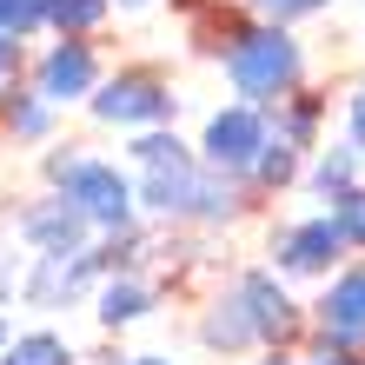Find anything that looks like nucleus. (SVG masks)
Masks as SVG:
<instances>
[{
	"label": "nucleus",
	"instance_id": "1",
	"mask_svg": "<svg viewBox=\"0 0 365 365\" xmlns=\"http://www.w3.org/2000/svg\"><path fill=\"white\" fill-rule=\"evenodd\" d=\"M220 60H226V80L240 93V106H259V113L292 100L299 80H306V47L292 40V27H240Z\"/></svg>",
	"mask_w": 365,
	"mask_h": 365
},
{
	"label": "nucleus",
	"instance_id": "2",
	"mask_svg": "<svg viewBox=\"0 0 365 365\" xmlns=\"http://www.w3.org/2000/svg\"><path fill=\"white\" fill-rule=\"evenodd\" d=\"M133 206H146L153 220H200V226H220L240 212V186L206 173L200 160L186 166H160V173H140L133 180Z\"/></svg>",
	"mask_w": 365,
	"mask_h": 365
},
{
	"label": "nucleus",
	"instance_id": "3",
	"mask_svg": "<svg viewBox=\"0 0 365 365\" xmlns=\"http://www.w3.org/2000/svg\"><path fill=\"white\" fill-rule=\"evenodd\" d=\"M53 192L80 212V220H87V232H113V240H120V232H133V212H140V206H133V180H126L113 160L80 153L67 173L53 180Z\"/></svg>",
	"mask_w": 365,
	"mask_h": 365
},
{
	"label": "nucleus",
	"instance_id": "4",
	"mask_svg": "<svg viewBox=\"0 0 365 365\" xmlns=\"http://www.w3.org/2000/svg\"><path fill=\"white\" fill-rule=\"evenodd\" d=\"M87 106H93L100 126H133V133H153V126H166V120L180 113V93L166 87L160 73L126 67V73H113V80H100Z\"/></svg>",
	"mask_w": 365,
	"mask_h": 365
},
{
	"label": "nucleus",
	"instance_id": "5",
	"mask_svg": "<svg viewBox=\"0 0 365 365\" xmlns=\"http://www.w3.org/2000/svg\"><path fill=\"white\" fill-rule=\"evenodd\" d=\"M266 140H272V113H259V106H220V113L206 120V133H200V160L206 173H220V180H246L252 173V160L266 153Z\"/></svg>",
	"mask_w": 365,
	"mask_h": 365
},
{
	"label": "nucleus",
	"instance_id": "6",
	"mask_svg": "<svg viewBox=\"0 0 365 365\" xmlns=\"http://www.w3.org/2000/svg\"><path fill=\"white\" fill-rule=\"evenodd\" d=\"M339 259H346V226L332 212H312V220L272 232V272L286 279H326Z\"/></svg>",
	"mask_w": 365,
	"mask_h": 365
},
{
	"label": "nucleus",
	"instance_id": "7",
	"mask_svg": "<svg viewBox=\"0 0 365 365\" xmlns=\"http://www.w3.org/2000/svg\"><path fill=\"white\" fill-rule=\"evenodd\" d=\"M100 272H106V259H100L93 246H87V252H40L34 272L20 279V299H27L34 312H60V306H73Z\"/></svg>",
	"mask_w": 365,
	"mask_h": 365
},
{
	"label": "nucleus",
	"instance_id": "8",
	"mask_svg": "<svg viewBox=\"0 0 365 365\" xmlns=\"http://www.w3.org/2000/svg\"><path fill=\"white\" fill-rule=\"evenodd\" d=\"M100 87V53H93V40H53L47 53L34 60V87L47 106H73V100H93Z\"/></svg>",
	"mask_w": 365,
	"mask_h": 365
},
{
	"label": "nucleus",
	"instance_id": "9",
	"mask_svg": "<svg viewBox=\"0 0 365 365\" xmlns=\"http://www.w3.org/2000/svg\"><path fill=\"white\" fill-rule=\"evenodd\" d=\"M232 299H240V312H246V326L259 346H286V339L306 326V312H299V299L279 286V272H246L240 286H232Z\"/></svg>",
	"mask_w": 365,
	"mask_h": 365
},
{
	"label": "nucleus",
	"instance_id": "10",
	"mask_svg": "<svg viewBox=\"0 0 365 365\" xmlns=\"http://www.w3.org/2000/svg\"><path fill=\"white\" fill-rule=\"evenodd\" d=\"M312 319H319V339L359 352V346H365V266L332 272V286L312 299Z\"/></svg>",
	"mask_w": 365,
	"mask_h": 365
},
{
	"label": "nucleus",
	"instance_id": "11",
	"mask_svg": "<svg viewBox=\"0 0 365 365\" xmlns=\"http://www.w3.org/2000/svg\"><path fill=\"white\" fill-rule=\"evenodd\" d=\"M20 240L34 252H87V220H80L60 192H47V200H34L20 212Z\"/></svg>",
	"mask_w": 365,
	"mask_h": 365
},
{
	"label": "nucleus",
	"instance_id": "12",
	"mask_svg": "<svg viewBox=\"0 0 365 365\" xmlns=\"http://www.w3.org/2000/svg\"><path fill=\"white\" fill-rule=\"evenodd\" d=\"M100 326L106 332H120V326H133V319H146V312H153V286H140V279H100Z\"/></svg>",
	"mask_w": 365,
	"mask_h": 365
},
{
	"label": "nucleus",
	"instance_id": "13",
	"mask_svg": "<svg viewBox=\"0 0 365 365\" xmlns=\"http://www.w3.org/2000/svg\"><path fill=\"white\" fill-rule=\"evenodd\" d=\"M200 346L206 352H246V346H259L252 339V326H246V312H240V299H212L206 306V319H200Z\"/></svg>",
	"mask_w": 365,
	"mask_h": 365
},
{
	"label": "nucleus",
	"instance_id": "14",
	"mask_svg": "<svg viewBox=\"0 0 365 365\" xmlns=\"http://www.w3.org/2000/svg\"><path fill=\"white\" fill-rule=\"evenodd\" d=\"M306 186L319 192V200H332V206H339V200L359 186V146H352V140H346V146H326V153L306 166Z\"/></svg>",
	"mask_w": 365,
	"mask_h": 365
},
{
	"label": "nucleus",
	"instance_id": "15",
	"mask_svg": "<svg viewBox=\"0 0 365 365\" xmlns=\"http://www.w3.org/2000/svg\"><path fill=\"white\" fill-rule=\"evenodd\" d=\"M0 120H7V133L27 140V146L53 140V106L40 100V93H7V100H0Z\"/></svg>",
	"mask_w": 365,
	"mask_h": 365
},
{
	"label": "nucleus",
	"instance_id": "16",
	"mask_svg": "<svg viewBox=\"0 0 365 365\" xmlns=\"http://www.w3.org/2000/svg\"><path fill=\"white\" fill-rule=\"evenodd\" d=\"M106 14H113L106 0H40V20H47L60 40H87Z\"/></svg>",
	"mask_w": 365,
	"mask_h": 365
},
{
	"label": "nucleus",
	"instance_id": "17",
	"mask_svg": "<svg viewBox=\"0 0 365 365\" xmlns=\"http://www.w3.org/2000/svg\"><path fill=\"white\" fill-rule=\"evenodd\" d=\"M272 140H279V146H292V153L319 146V100H312V93H299V100H279Z\"/></svg>",
	"mask_w": 365,
	"mask_h": 365
},
{
	"label": "nucleus",
	"instance_id": "18",
	"mask_svg": "<svg viewBox=\"0 0 365 365\" xmlns=\"http://www.w3.org/2000/svg\"><path fill=\"white\" fill-rule=\"evenodd\" d=\"M0 365H80V352L60 332H14V346L0 352Z\"/></svg>",
	"mask_w": 365,
	"mask_h": 365
},
{
	"label": "nucleus",
	"instance_id": "19",
	"mask_svg": "<svg viewBox=\"0 0 365 365\" xmlns=\"http://www.w3.org/2000/svg\"><path fill=\"white\" fill-rule=\"evenodd\" d=\"M126 153H133L140 173H160V166H186V160H192V153H186V140H180V133H166V126H153V133H133V146H126Z\"/></svg>",
	"mask_w": 365,
	"mask_h": 365
},
{
	"label": "nucleus",
	"instance_id": "20",
	"mask_svg": "<svg viewBox=\"0 0 365 365\" xmlns=\"http://www.w3.org/2000/svg\"><path fill=\"white\" fill-rule=\"evenodd\" d=\"M252 180H259V186H292L299 180V153L279 146V140H266V153L252 160Z\"/></svg>",
	"mask_w": 365,
	"mask_h": 365
},
{
	"label": "nucleus",
	"instance_id": "21",
	"mask_svg": "<svg viewBox=\"0 0 365 365\" xmlns=\"http://www.w3.org/2000/svg\"><path fill=\"white\" fill-rule=\"evenodd\" d=\"M40 27H47L40 20V0H0V40H27Z\"/></svg>",
	"mask_w": 365,
	"mask_h": 365
},
{
	"label": "nucleus",
	"instance_id": "22",
	"mask_svg": "<svg viewBox=\"0 0 365 365\" xmlns=\"http://www.w3.org/2000/svg\"><path fill=\"white\" fill-rule=\"evenodd\" d=\"M252 7L266 14V27H292V20H312V14H326L332 0H252Z\"/></svg>",
	"mask_w": 365,
	"mask_h": 365
},
{
	"label": "nucleus",
	"instance_id": "23",
	"mask_svg": "<svg viewBox=\"0 0 365 365\" xmlns=\"http://www.w3.org/2000/svg\"><path fill=\"white\" fill-rule=\"evenodd\" d=\"M332 220L346 226V246H359V252H365V186H352L346 200L332 206Z\"/></svg>",
	"mask_w": 365,
	"mask_h": 365
},
{
	"label": "nucleus",
	"instance_id": "24",
	"mask_svg": "<svg viewBox=\"0 0 365 365\" xmlns=\"http://www.w3.org/2000/svg\"><path fill=\"white\" fill-rule=\"evenodd\" d=\"M346 133H352V146H359V153H365V87L346 100Z\"/></svg>",
	"mask_w": 365,
	"mask_h": 365
},
{
	"label": "nucleus",
	"instance_id": "25",
	"mask_svg": "<svg viewBox=\"0 0 365 365\" xmlns=\"http://www.w3.org/2000/svg\"><path fill=\"white\" fill-rule=\"evenodd\" d=\"M20 73V40H0V87H14Z\"/></svg>",
	"mask_w": 365,
	"mask_h": 365
},
{
	"label": "nucleus",
	"instance_id": "26",
	"mask_svg": "<svg viewBox=\"0 0 365 365\" xmlns=\"http://www.w3.org/2000/svg\"><path fill=\"white\" fill-rule=\"evenodd\" d=\"M14 286H20V266H14V252H0V306L14 299Z\"/></svg>",
	"mask_w": 365,
	"mask_h": 365
},
{
	"label": "nucleus",
	"instance_id": "27",
	"mask_svg": "<svg viewBox=\"0 0 365 365\" xmlns=\"http://www.w3.org/2000/svg\"><path fill=\"white\" fill-rule=\"evenodd\" d=\"M120 365H173V359H160V352H133V359H120Z\"/></svg>",
	"mask_w": 365,
	"mask_h": 365
},
{
	"label": "nucleus",
	"instance_id": "28",
	"mask_svg": "<svg viewBox=\"0 0 365 365\" xmlns=\"http://www.w3.org/2000/svg\"><path fill=\"white\" fill-rule=\"evenodd\" d=\"M106 7H120V14H140V7H153V0H106Z\"/></svg>",
	"mask_w": 365,
	"mask_h": 365
},
{
	"label": "nucleus",
	"instance_id": "29",
	"mask_svg": "<svg viewBox=\"0 0 365 365\" xmlns=\"http://www.w3.org/2000/svg\"><path fill=\"white\" fill-rule=\"evenodd\" d=\"M14 346V326H7V312H0V352H7Z\"/></svg>",
	"mask_w": 365,
	"mask_h": 365
},
{
	"label": "nucleus",
	"instance_id": "30",
	"mask_svg": "<svg viewBox=\"0 0 365 365\" xmlns=\"http://www.w3.org/2000/svg\"><path fill=\"white\" fill-rule=\"evenodd\" d=\"M259 365H312V359H259Z\"/></svg>",
	"mask_w": 365,
	"mask_h": 365
}]
</instances>
